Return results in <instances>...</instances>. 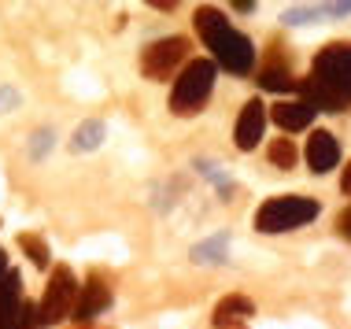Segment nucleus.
Segmentation results:
<instances>
[{
    "label": "nucleus",
    "instance_id": "ddd939ff",
    "mask_svg": "<svg viewBox=\"0 0 351 329\" xmlns=\"http://www.w3.org/2000/svg\"><path fill=\"white\" fill-rule=\"evenodd\" d=\"M189 259H193L196 267H211V263H226V259H230V233H215V237H207V241H200V244H193Z\"/></svg>",
    "mask_w": 351,
    "mask_h": 329
},
{
    "label": "nucleus",
    "instance_id": "9d476101",
    "mask_svg": "<svg viewBox=\"0 0 351 329\" xmlns=\"http://www.w3.org/2000/svg\"><path fill=\"white\" fill-rule=\"evenodd\" d=\"M307 167L315 174H329L333 167L340 163V141L329 134V130H315V134L307 137Z\"/></svg>",
    "mask_w": 351,
    "mask_h": 329
},
{
    "label": "nucleus",
    "instance_id": "6ab92c4d",
    "mask_svg": "<svg viewBox=\"0 0 351 329\" xmlns=\"http://www.w3.org/2000/svg\"><path fill=\"white\" fill-rule=\"evenodd\" d=\"M318 19H322V8H315V4L289 8V12H285V23H289V26H307V23H318Z\"/></svg>",
    "mask_w": 351,
    "mask_h": 329
},
{
    "label": "nucleus",
    "instance_id": "f3484780",
    "mask_svg": "<svg viewBox=\"0 0 351 329\" xmlns=\"http://www.w3.org/2000/svg\"><path fill=\"white\" fill-rule=\"evenodd\" d=\"M19 248L26 252V259H30L37 270H45V267L52 263L49 241H45V237H37V233H19Z\"/></svg>",
    "mask_w": 351,
    "mask_h": 329
},
{
    "label": "nucleus",
    "instance_id": "5701e85b",
    "mask_svg": "<svg viewBox=\"0 0 351 329\" xmlns=\"http://www.w3.org/2000/svg\"><path fill=\"white\" fill-rule=\"evenodd\" d=\"M322 15H333V19L351 15V0H340V4H326V8H322Z\"/></svg>",
    "mask_w": 351,
    "mask_h": 329
},
{
    "label": "nucleus",
    "instance_id": "1a4fd4ad",
    "mask_svg": "<svg viewBox=\"0 0 351 329\" xmlns=\"http://www.w3.org/2000/svg\"><path fill=\"white\" fill-rule=\"evenodd\" d=\"M255 315V304L248 296L233 293V296H222L211 311V326L215 329H248V318Z\"/></svg>",
    "mask_w": 351,
    "mask_h": 329
},
{
    "label": "nucleus",
    "instance_id": "423d86ee",
    "mask_svg": "<svg viewBox=\"0 0 351 329\" xmlns=\"http://www.w3.org/2000/svg\"><path fill=\"white\" fill-rule=\"evenodd\" d=\"M207 49L215 52V63L222 71H230V74H252L255 67V45H252V37H244L241 30H226V34H218Z\"/></svg>",
    "mask_w": 351,
    "mask_h": 329
},
{
    "label": "nucleus",
    "instance_id": "a211bd4d",
    "mask_svg": "<svg viewBox=\"0 0 351 329\" xmlns=\"http://www.w3.org/2000/svg\"><path fill=\"white\" fill-rule=\"evenodd\" d=\"M267 159H270V167H278V171H292L296 159H300V148L292 145V137H278L267 148Z\"/></svg>",
    "mask_w": 351,
    "mask_h": 329
},
{
    "label": "nucleus",
    "instance_id": "aec40b11",
    "mask_svg": "<svg viewBox=\"0 0 351 329\" xmlns=\"http://www.w3.org/2000/svg\"><path fill=\"white\" fill-rule=\"evenodd\" d=\"M52 130H41V134H34V141H30V159H45L49 156V148H52Z\"/></svg>",
    "mask_w": 351,
    "mask_h": 329
},
{
    "label": "nucleus",
    "instance_id": "6e6552de",
    "mask_svg": "<svg viewBox=\"0 0 351 329\" xmlns=\"http://www.w3.org/2000/svg\"><path fill=\"white\" fill-rule=\"evenodd\" d=\"M23 311H26L23 278H19V270H8V278L0 281V329H19Z\"/></svg>",
    "mask_w": 351,
    "mask_h": 329
},
{
    "label": "nucleus",
    "instance_id": "4468645a",
    "mask_svg": "<svg viewBox=\"0 0 351 329\" xmlns=\"http://www.w3.org/2000/svg\"><path fill=\"white\" fill-rule=\"evenodd\" d=\"M300 82L292 78V71H289L285 60H270L267 67H263V74H259V89H267V93H289Z\"/></svg>",
    "mask_w": 351,
    "mask_h": 329
},
{
    "label": "nucleus",
    "instance_id": "f8f14e48",
    "mask_svg": "<svg viewBox=\"0 0 351 329\" xmlns=\"http://www.w3.org/2000/svg\"><path fill=\"white\" fill-rule=\"evenodd\" d=\"M270 119H274V126L285 130V134H300V130H307L311 122H315V108L303 104V100H278V104L270 108Z\"/></svg>",
    "mask_w": 351,
    "mask_h": 329
},
{
    "label": "nucleus",
    "instance_id": "20e7f679",
    "mask_svg": "<svg viewBox=\"0 0 351 329\" xmlns=\"http://www.w3.org/2000/svg\"><path fill=\"white\" fill-rule=\"evenodd\" d=\"M78 281H74V270L71 267H56L49 285H45V296L37 304V326L41 329H52L60 326L63 318L74 315V304H78Z\"/></svg>",
    "mask_w": 351,
    "mask_h": 329
},
{
    "label": "nucleus",
    "instance_id": "4be33fe9",
    "mask_svg": "<svg viewBox=\"0 0 351 329\" xmlns=\"http://www.w3.org/2000/svg\"><path fill=\"white\" fill-rule=\"evenodd\" d=\"M19 329H41V326H37V304H26V311H23V322H19Z\"/></svg>",
    "mask_w": 351,
    "mask_h": 329
},
{
    "label": "nucleus",
    "instance_id": "39448f33",
    "mask_svg": "<svg viewBox=\"0 0 351 329\" xmlns=\"http://www.w3.org/2000/svg\"><path fill=\"white\" fill-rule=\"evenodd\" d=\"M185 52H189V37L170 34V37H163V41H156V45L145 49V56H141V74H145L148 82L174 78V74H182Z\"/></svg>",
    "mask_w": 351,
    "mask_h": 329
},
{
    "label": "nucleus",
    "instance_id": "bb28decb",
    "mask_svg": "<svg viewBox=\"0 0 351 329\" xmlns=\"http://www.w3.org/2000/svg\"><path fill=\"white\" fill-rule=\"evenodd\" d=\"M8 270H12V267H8V252H4V248H0V281H4V278H8Z\"/></svg>",
    "mask_w": 351,
    "mask_h": 329
},
{
    "label": "nucleus",
    "instance_id": "0eeeda50",
    "mask_svg": "<svg viewBox=\"0 0 351 329\" xmlns=\"http://www.w3.org/2000/svg\"><path fill=\"white\" fill-rule=\"evenodd\" d=\"M267 104H263L259 97L244 100L241 115H237V126H233V145L241 148V152H252V148H259L263 141V130H267Z\"/></svg>",
    "mask_w": 351,
    "mask_h": 329
},
{
    "label": "nucleus",
    "instance_id": "393cba45",
    "mask_svg": "<svg viewBox=\"0 0 351 329\" xmlns=\"http://www.w3.org/2000/svg\"><path fill=\"white\" fill-rule=\"evenodd\" d=\"M340 189H344V193L351 196V163L344 167V178H340Z\"/></svg>",
    "mask_w": 351,
    "mask_h": 329
},
{
    "label": "nucleus",
    "instance_id": "dca6fc26",
    "mask_svg": "<svg viewBox=\"0 0 351 329\" xmlns=\"http://www.w3.org/2000/svg\"><path fill=\"white\" fill-rule=\"evenodd\" d=\"M100 145H104V122H97V119L82 122V126L74 130V137L67 141L71 152H93V148H100Z\"/></svg>",
    "mask_w": 351,
    "mask_h": 329
},
{
    "label": "nucleus",
    "instance_id": "412c9836",
    "mask_svg": "<svg viewBox=\"0 0 351 329\" xmlns=\"http://www.w3.org/2000/svg\"><path fill=\"white\" fill-rule=\"evenodd\" d=\"M15 108H19V93L4 86L0 89V111H15Z\"/></svg>",
    "mask_w": 351,
    "mask_h": 329
},
{
    "label": "nucleus",
    "instance_id": "2eb2a0df",
    "mask_svg": "<svg viewBox=\"0 0 351 329\" xmlns=\"http://www.w3.org/2000/svg\"><path fill=\"white\" fill-rule=\"evenodd\" d=\"M230 30V19H226L218 8L211 4H204V8H196V34L204 37V45H211L218 34H226Z\"/></svg>",
    "mask_w": 351,
    "mask_h": 329
},
{
    "label": "nucleus",
    "instance_id": "7ed1b4c3",
    "mask_svg": "<svg viewBox=\"0 0 351 329\" xmlns=\"http://www.w3.org/2000/svg\"><path fill=\"white\" fill-rule=\"evenodd\" d=\"M318 200L311 196H274L259 211H255V230L259 233H289L300 230V226L318 219Z\"/></svg>",
    "mask_w": 351,
    "mask_h": 329
},
{
    "label": "nucleus",
    "instance_id": "a878e982",
    "mask_svg": "<svg viewBox=\"0 0 351 329\" xmlns=\"http://www.w3.org/2000/svg\"><path fill=\"white\" fill-rule=\"evenodd\" d=\"M237 12H244V15H248V12H255V0H237Z\"/></svg>",
    "mask_w": 351,
    "mask_h": 329
},
{
    "label": "nucleus",
    "instance_id": "f257e3e1",
    "mask_svg": "<svg viewBox=\"0 0 351 329\" xmlns=\"http://www.w3.org/2000/svg\"><path fill=\"white\" fill-rule=\"evenodd\" d=\"M300 100L315 111L351 108V41H333L311 60V74L300 82Z\"/></svg>",
    "mask_w": 351,
    "mask_h": 329
},
{
    "label": "nucleus",
    "instance_id": "f03ea898",
    "mask_svg": "<svg viewBox=\"0 0 351 329\" xmlns=\"http://www.w3.org/2000/svg\"><path fill=\"white\" fill-rule=\"evenodd\" d=\"M215 78H218L215 60H189L185 71L178 74L174 89H170V111L174 115H196L207 104V97H211Z\"/></svg>",
    "mask_w": 351,
    "mask_h": 329
},
{
    "label": "nucleus",
    "instance_id": "b1692460",
    "mask_svg": "<svg viewBox=\"0 0 351 329\" xmlns=\"http://www.w3.org/2000/svg\"><path fill=\"white\" fill-rule=\"evenodd\" d=\"M337 226H340V233H344V237H351V208L337 219Z\"/></svg>",
    "mask_w": 351,
    "mask_h": 329
},
{
    "label": "nucleus",
    "instance_id": "9b49d317",
    "mask_svg": "<svg viewBox=\"0 0 351 329\" xmlns=\"http://www.w3.org/2000/svg\"><path fill=\"white\" fill-rule=\"evenodd\" d=\"M111 307V289L104 285V281L93 274L85 285L78 289V304H74V322H89V318H97V315H104Z\"/></svg>",
    "mask_w": 351,
    "mask_h": 329
}]
</instances>
